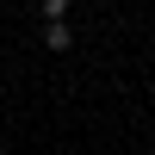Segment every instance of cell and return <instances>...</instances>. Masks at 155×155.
<instances>
[{"mask_svg":"<svg viewBox=\"0 0 155 155\" xmlns=\"http://www.w3.org/2000/svg\"><path fill=\"white\" fill-rule=\"evenodd\" d=\"M62 12H68V0H44V19H50V25H56Z\"/></svg>","mask_w":155,"mask_h":155,"instance_id":"cell-2","label":"cell"},{"mask_svg":"<svg viewBox=\"0 0 155 155\" xmlns=\"http://www.w3.org/2000/svg\"><path fill=\"white\" fill-rule=\"evenodd\" d=\"M44 50H74V31H68V25H44Z\"/></svg>","mask_w":155,"mask_h":155,"instance_id":"cell-1","label":"cell"}]
</instances>
